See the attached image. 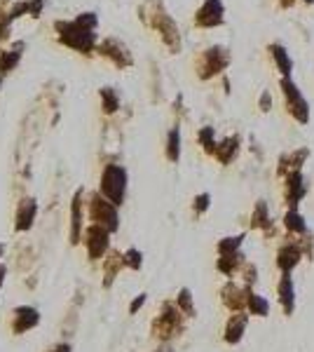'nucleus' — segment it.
I'll return each instance as SVG.
<instances>
[{"mask_svg": "<svg viewBox=\"0 0 314 352\" xmlns=\"http://www.w3.org/2000/svg\"><path fill=\"white\" fill-rule=\"evenodd\" d=\"M302 2H307V5H314V0H302Z\"/></svg>", "mask_w": 314, "mask_h": 352, "instance_id": "37", "label": "nucleus"}, {"mask_svg": "<svg viewBox=\"0 0 314 352\" xmlns=\"http://www.w3.org/2000/svg\"><path fill=\"white\" fill-rule=\"evenodd\" d=\"M50 352H70V348H68V345H56V348Z\"/></svg>", "mask_w": 314, "mask_h": 352, "instance_id": "34", "label": "nucleus"}, {"mask_svg": "<svg viewBox=\"0 0 314 352\" xmlns=\"http://www.w3.org/2000/svg\"><path fill=\"white\" fill-rule=\"evenodd\" d=\"M167 158L171 162H176L181 158V129L174 127L169 132V139H167Z\"/></svg>", "mask_w": 314, "mask_h": 352, "instance_id": "20", "label": "nucleus"}, {"mask_svg": "<svg viewBox=\"0 0 314 352\" xmlns=\"http://www.w3.org/2000/svg\"><path fill=\"white\" fill-rule=\"evenodd\" d=\"M246 296H249V291H239L232 282L223 289V300H225V305H227L230 310H239V308L246 303Z\"/></svg>", "mask_w": 314, "mask_h": 352, "instance_id": "18", "label": "nucleus"}, {"mask_svg": "<svg viewBox=\"0 0 314 352\" xmlns=\"http://www.w3.org/2000/svg\"><path fill=\"white\" fill-rule=\"evenodd\" d=\"M176 331H181V315H178V310H176L171 303H164L162 315L155 319V336L169 338Z\"/></svg>", "mask_w": 314, "mask_h": 352, "instance_id": "7", "label": "nucleus"}, {"mask_svg": "<svg viewBox=\"0 0 314 352\" xmlns=\"http://www.w3.org/2000/svg\"><path fill=\"white\" fill-rule=\"evenodd\" d=\"M281 92H284V99H286V110L300 122V124H307L310 120V106L305 101V96L300 94V89L296 87V82L291 78H281Z\"/></svg>", "mask_w": 314, "mask_h": 352, "instance_id": "4", "label": "nucleus"}, {"mask_svg": "<svg viewBox=\"0 0 314 352\" xmlns=\"http://www.w3.org/2000/svg\"><path fill=\"white\" fill-rule=\"evenodd\" d=\"M199 143L204 146V150L213 155V150H216V139H213V127H204L202 132H199Z\"/></svg>", "mask_w": 314, "mask_h": 352, "instance_id": "27", "label": "nucleus"}, {"mask_svg": "<svg viewBox=\"0 0 314 352\" xmlns=\"http://www.w3.org/2000/svg\"><path fill=\"white\" fill-rule=\"evenodd\" d=\"M246 305H249L251 315H258V317H265V315H267V310H270V303H267L265 298L251 294V291H249V296H246Z\"/></svg>", "mask_w": 314, "mask_h": 352, "instance_id": "22", "label": "nucleus"}, {"mask_svg": "<svg viewBox=\"0 0 314 352\" xmlns=\"http://www.w3.org/2000/svg\"><path fill=\"white\" fill-rule=\"evenodd\" d=\"M239 263H242V256H239L237 251H235V254H225V256L218 258V270H221L223 275H227V277H230V275L237 270V265H239Z\"/></svg>", "mask_w": 314, "mask_h": 352, "instance_id": "23", "label": "nucleus"}, {"mask_svg": "<svg viewBox=\"0 0 314 352\" xmlns=\"http://www.w3.org/2000/svg\"><path fill=\"white\" fill-rule=\"evenodd\" d=\"M38 322H40L38 310H35V308H28V305H21V308L14 310L12 329H14V334H26V331H31Z\"/></svg>", "mask_w": 314, "mask_h": 352, "instance_id": "9", "label": "nucleus"}, {"mask_svg": "<svg viewBox=\"0 0 314 352\" xmlns=\"http://www.w3.org/2000/svg\"><path fill=\"white\" fill-rule=\"evenodd\" d=\"M101 193L110 204H122L124 193H127V172L118 164H108L104 176H101Z\"/></svg>", "mask_w": 314, "mask_h": 352, "instance_id": "2", "label": "nucleus"}, {"mask_svg": "<svg viewBox=\"0 0 314 352\" xmlns=\"http://www.w3.org/2000/svg\"><path fill=\"white\" fill-rule=\"evenodd\" d=\"M225 19V5L223 0H204L202 7L195 12V26L199 28H216Z\"/></svg>", "mask_w": 314, "mask_h": 352, "instance_id": "6", "label": "nucleus"}, {"mask_svg": "<svg viewBox=\"0 0 314 352\" xmlns=\"http://www.w3.org/2000/svg\"><path fill=\"white\" fill-rule=\"evenodd\" d=\"M178 305H181V308L185 310V315H195V310H192V298H190V291H188V289H181Z\"/></svg>", "mask_w": 314, "mask_h": 352, "instance_id": "30", "label": "nucleus"}, {"mask_svg": "<svg viewBox=\"0 0 314 352\" xmlns=\"http://www.w3.org/2000/svg\"><path fill=\"white\" fill-rule=\"evenodd\" d=\"M293 2H296V0H279V5H281V7H284V10H286V7H291V5H293Z\"/></svg>", "mask_w": 314, "mask_h": 352, "instance_id": "35", "label": "nucleus"}, {"mask_svg": "<svg viewBox=\"0 0 314 352\" xmlns=\"http://www.w3.org/2000/svg\"><path fill=\"white\" fill-rule=\"evenodd\" d=\"M101 99H104V110L105 113H115V110H118V96H115V92H113L110 87L101 89Z\"/></svg>", "mask_w": 314, "mask_h": 352, "instance_id": "28", "label": "nucleus"}, {"mask_svg": "<svg viewBox=\"0 0 314 352\" xmlns=\"http://www.w3.org/2000/svg\"><path fill=\"white\" fill-rule=\"evenodd\" d=\"M85 242H87V251H89V258H101L108 249V230L99 228V226H92L85 232Z\"/></svg>", "mask_w": 314, "mask_h": 352, "instance_id": "8", "label": "nucleus"}, {"mask_svg": "<svg viewBox=\"0 0 314 352\" xmlns=\"http://www.w3.org/2000/svg\"><path fill=\"white\" fill-rule=\"evenodd\" d=\"M150 24L157 28V33L162 35V40L167 42V47H169L171 52H178V50H181V33H178V26L174 24V19L164 12V7H162L159 2L153 5V19H150Z\"/></svg>", "mask_w": 314, "mask_h": 352, "instance_id": "3", "label": "nucleus"}, {"mask_svg": "<svg viewBox=\"0 0 314 352\" xmlns=\"http://www.w3.org/2000/svg\"><path fill=\"white\" fill-rule=\"evenodd\" d=\"M270 223V216H267V204L258 202L256 204V209H253V214H251V226L253 228H262V226H267Z\"/></svg>", "mask_w": 314, "mask_h": 352, "instance_id": "24", "label": "nucleus"}, {"mask_svg": "<svg viewBox=\"0 0 314 352\" xmlns=\"http://www.w3.org/2000/svg\"><path fill=\"white\" fill-rule=\"evenodd\" d=\"M239 244H242V235H237V237H225L223 242H218V254L225 256V254H235L237 249H239Z\"/></svg>", "mask_w": 314, "mask_h": 352, "instance_id": "26", "label": "nucleus"}, {"mask_svg": "<svg viewBox=\"0 0 314 352\" xmlns=\"http://www.w3.org/2000/svg\"><path fill=\"white\" fill-rule=\"evenodd\" d=\"M232 56H230V50L223 47V45H213V47H207L199 59H197V75L202 80H209L213 75L223 73L225 68L230 66Z\"/></svg>", "mask_w": 314, "mask_h": 352, "instance_id": "1", "label": "nucleus"}, {"mask_svg": "<svg viewBox=\"0 0 314 352\" xmlns=\"http://www.w3.org/2000/svg\"><path fill=\"white\" fill-rule=\"evenodd\" d=\"M305 195V181H302V172H288L286 174V202L291 204V209H296V204L300 202V197Z\"/></svg>", "mask_w": 314, "mask_h": 352, "instance_id": "10", "label": "nucleus"}, {"mask_svg": "<svg viewBox=\"0 0 314 352\" xmlns=\"http://www.w3.org/2000/svg\"><path fill=\"white\" fill-rule=\"evenodd\" d=\"M277 263H279V268L284 272H291L298 263H300V249L296 246V244H286V246H281L279 249V258H277Z\"/></svg>", "mask_w": 314, "mask_h": 352, "instance_id": "14", "label": "nucleus"}, {"mask_svg": "<svg viewBox=\"0 0 314 352\" xmlns=\"http://www.w3.org/2000/svg\"><path fill=\"white\" fill-rule=\"evenodd\" d=\"M270 106H272V96H270V92L265 89V92L261 94V110H262V113H267V110H270Z\"/></svg>", "mask_w": 314, "mask_h": 352, "instance_id": "32", "label": "nucleus"}, {"mask_svg": "<svg viewBox=\"0 0 314 352\" xmlns=\"http://www.w3.org/2000/svg\"><path fill=\"white\" fill-rule=\"evenodd\" d=\"M101 52H104L105 56H110L115 66H129V64H131L129 50H127V47H124L120 40H113V38L104 40V45H101Z\"/></svg>", "mask_w": 314, "mask_h": 352, "instance_id": "11", "label": "nucleus"}, {"mask_svg": "<svg viewBox=\"0 0 314 352\" xmlns=\"http://www.w3.org/2000/svg\"><path fill=\"white\" fill-rule=\"evenodd\" d=\"M122 263H124V265H129V268H134V270H139V268H141V263H143V261H141V251L129 249V251L122 256Z\"/></svg>", "mask_w": 314, "mask_h": 352, "instance_id": "29", "label": "nucleus"}, {"mask_svg": "<svg viewBox=\"0 0 314 352\" xmlns=\"http://www.w3.org/2000/svg\"><path fill=\"white\" fill-rule=\"evenodd\" d=\"M279 298H281L284 312L291 315V312H293V305H296V298H293V282H291L288 272H284V277H281V282H279Z\"/></svg>", "mask_w": 314, "mask_h": 352, "instance_id": "19", "label": "nucleus"}, {"mask_svg": "<svg viewBox=\"0 0 314 352\" xmlns=\"http://www.w3.org/2000/svg\"><path fill=\"white\" fill-rule=\"evenodd\" d=\"M143 303H145V294H141V296H139V298H136V300H134V303L129 305V312L134 315V312H136L139 308H141V305H143Z\"/></svg>", "mask_w": 314, "mask_h": 352, "instance_id": "33", "label": "nucleus"}, {"mask_svg": "<svg viewBox=\"0 0 314 352\" xmlns=\"http://www.w3.org/2000/svg\"><path fill=\"white\" fill-rule=\"evenodd\" d=\"M0 254H2V244H0Z\"/></svg>", "mask_w": 314, "mask_h": 352, "instance_id": "38", "label": "nucleus"}, {"mask_svg": "<svg viewBox=\"0 0 314 352\" xmlns=\"http://www.w3.org/2000/svg\"><path fill=\"white\" fill-rule=\"evenodd\" d=\"M35 211H38V204L35 200H24L19 202V209H17V230H28L33 226V218H35Z\"/></svg>", "mask_w": 314, "mask_h": 352, "instance_id": "12", "label": "nucleus"}, {"mask_svg": "<svg viewBox=\"0 0 314 352\" xmlns=\"http://www.w3.org/2000/svg\"><path fill=\"white\" fill-rule=\"evenodd\" d=\"M284 223H286L288 230H293V232H305V230H307V226H305L302 216L298 214V209H288L286 218H284Z\"/></svg>", "mask_w": 314, "mask_h": 352, "instance_id": "25", "label": "nucleus"}, {"mask_svg": "<svg viewBox=\"0 0 314 352\" xmlns=\"http://www.w3.org/2000/svg\"><path fill=\"white\" fill-rule=\"evenodd\" d=\"M307 155H310V150H307V148H300V150H296V153H288V155H284V158L279 160V174L286 176L288 172L300 169V164L307 160Z\"/></svg>", "mask_w": 314, "mask_h": 352, "instance_id": "15", "label": "nucleus"}, {"mask_svg": "<svg viewBox=\"0 0 314 352\" xmlns=\"http://www.w3.org/2000/svg\"><path fill=\"white\" fill-rule=\"evenodd\" d=\"M157 352H171V350L169 348H162V350H157Z\"/></svg>", "mask_w": 314, "mask_h": 352, "instance_id": "36", "label": "nucleus"}, {"mask_svg": "<svg viewBox=\"0 0 314 352\" xmlns=\"http://www.w3.org/2000/svg\"><path fill=\"white\" fill-rule=\"evenodd\" d=\"M246 329V315H232L230 322L225 326V340L227 343H239Z\"/></svg>", "mask_w": 314, "mask_h": 352, "instance_id": "17", "label": "nucleus"}, {"mask_svg": "<svg viewBox=\"0 0 314 352\" xmlns=\"http://www.w3.org/2000/svg\"><path fill=\"white\" fill-rule=\"evenodd\" d=\"M267 52L275 56L277 68H279L281 78H291V70H293V61H291V56H288L286 47H284V45H279V42H272V45L267 47Z\"/></svg>", "mask_w": 314, "mask_h": 352, "instance_id": "13", "label": "nucleus"}, {"mask_svg": "<svg viewBox=\"0 0 314 352\" xmlns=\"http://www.w3.org/2000/svg\"><path fill=\"white\" fill-rule=\"evenodd\" d=\"M80 195L82 193H78L75 195V200H73V221H70V242L78 244L80 242V230H82V214H80Z\"/></svg>", "mask_w": 314, "mask_h": 352, "instance_id": "21", "label": "nucleus"}, {"mask_svg": "<svg viewBox=\"0 0 314 352\" xmlns=\"http://www.w3.org/2000/svg\"><path fill=\"white\" fill-rule=\"evenodd\" d=\"M89 214H92L94 226L104 228L108 232L118 230V211H115V204H110L108 200H104L101 195H94L92 202H89Z\"/></svg>", "mask_w": 314, "mask_h": 352, "instance_id": "5", "label": "nucleus"}, {"mask_svg": "<svg viewBox=\"0 0 314 352\" xmlns=\"http://www.w3.org/2000/svg\"><path fill=\"white\" fill-rule=\"evenodd\" d=\"M209 193H202V195H197L195 197V211L197 214H204L207 209H209Z\"/></svg>", "mask_w": 314, "mask_h": 352, "instance_id": "31", "label": "nucleus"}, {"mask_svg": "<svg viewBox=\"0 0 314 352\" xmlns=\"http://www.w3.org/2000/svg\"><path fill=\"white\" fill-rule=\"evenodd\" d=\"M237 150H239V136H227L225 141H223L221 146L216 143V150H213V155L221 160L223 164H230L232 160L237 158Z\"/></svg>", "mask_w": 314, "mask_h": 352, "instance_id": "16", "label": "nucleus"}]
</instances>
